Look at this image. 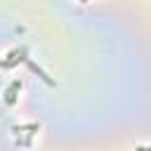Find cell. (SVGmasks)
Instances as JSON below:
<instances>
[{
	"label": "cell",
	"instance_id": "1",
	"mask_svg": "<svg viewBox=\"0 0 151 151\" xmlns=\"http://www.w3.org/2000/svg\"><path fill=\"white\" fill-rule=\"evenodd\" d=\"M19 87H21L19 83H12V85H9V90H7V97H5V101H7V104H14V92H17Z\"/></svg>",
	"mask_w": 151,
	"mask_h": 151
}]
</instances>
